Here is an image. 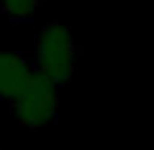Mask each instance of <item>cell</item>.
<instances>
[{"instance_id": "obj_3", "label": "cell", "mask_w": 154, "mask_h": 150, "mask_svg": "<svg viewBox=\"0 0 154 150\" xmlns=\"http://www.w3.org/2000/svg\"><path fill=\"white\" fill-rule=\"evenodd\" d=\"M33 76L31 60L20 51H0V99H12Z\"/></svg>"}, {"instance_id": "obj_4", "label": "cell", "mask_w": 154, "mask_h": 150, "mask_svg": "<svg viewBox=\"0 0 154 150\" xmlns=\"http://www.w3.org/2000/svg\"><path fill=\"white\" fill-rule=\"evenodd\" d=\"M41 0H0V10L10 20H26L39 8Z\"/></svg>"}, {"instance_id": "obj_2", "label": "cell", "mask_w": 154, "mask_h": 150, "mask_svg": "<svg viewBox=\"0 0 154 150\" xmlns=\"http://www.w3.org/2000/svg\"><path fill=\"white\" fill-rule=\"evenodd\" d=\"M10 117L29 131L55 125L59 119V90L33 72L27 86L10 99Z\"/></svg>"}, {"instance_id": "obj_5", "label": "cell", "mask_w": 154, "mask_h": 150, "mask_svg": "<svg viewBox=\"0 0 154 150\" xmlns=\"http://www.w3.org/2000/svg\"><path fill=\"white\" fill-rule=\"evenodd\" d=\"M0 150H6V148H0Z\"/></svg>"}, {"instance_id": "obj_1", "label": "cell", "mask_w": 154, "mask_h": 150, "mask_svg": "<svg viewBox=\"0 0 154 150\" xmlns=\"http://www.w3.org/2000/svg\"><path fill=\"white\" fill-rule=\"evenodd\" d=\"M76 57L78 49L66 26L49 22L35 31L31 66L35 74L43 76L57 90L66 88L74 78Z\"/></svg>"}]
</instances>
